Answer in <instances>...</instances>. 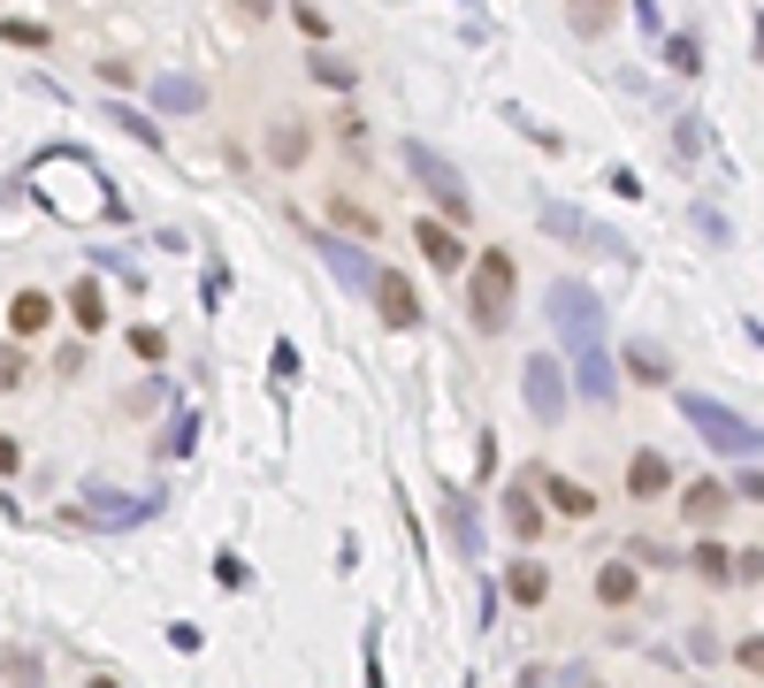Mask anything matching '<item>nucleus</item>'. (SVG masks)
Here are the masks:
<instances>
[{"mask_svg":"<svg viewBox=\"0 0 764 688\" xmlns=\"http://www.w3.org/2000/svg\"><path fill=\"white\" fill-rule=\"evenodd\" d=\"M551 322H558V337H566V352H574L582 398L605 406L611 390H619V375H611V337H605V299H597L589 284H551Z\"/></svg>","mask_w":764,"mask_h":688,"instance_id":"f257e3e1","label":"nucleus"},{"mask_svg":"<svg viewBox=\"0 0 764 688\" xmlns=\"http://www.w3.org/2000/svg\"><path fill=\"white\" fill-rule=\"evenodd\" d=\"M680 421H688L711 452H727V459H757V452H764L757 421H742L734 406H719V398H704V390H680Z\"/></svg>","mask_w":764,"mask_h":688,"instance_id":"f03ea898","label":"nucleus"},{"mask_svg":"<svg viewBox=\"0 0 764 688\" xmlns=\"http://www.w3.org/2000/svg\"><path fill=\"white\" fill-rule=\"evenodd\" d=\"M398 162H406V169H413V184H421V191L436 199V214H444V222H458V230L474 222V199H466V176H458L452 162H444V154L429 146V138H406V146H398Z\"/></svg>","mask_w":764,"mask_h":688,"instance_id":"7ed1b4c3","label":"nucleus"},{"mask_svg":"<svg viewBox=\"0 0 764 688\" xmlns=\"http://www.w3.org/2000/svg\"><path fill=\"white\" fill-rule=\"evenodd\" d=\"M466 299H474V330H505L512 322V253H481L466 268Z\"/></svg>","mask_w":764,"mask_h":688,"instance_id":"20e7f679","label":"nucleus"},{"mask_svg":"<svg viewBox=\"0 0 764 688\" xmlns=\"http://www.w3.org/2000/svg\"><path fill=\"white\" fill-rule=\"evenodd\" d=\"M543 230H551L558 245H574V253H597V260H627L619 230L589 222V214H582V207H566V199H551V207H543Z\"/></svg>","mask_w":764,"mask_h":688,"instance_id":"39448f33","label":"nucleus"},{"mask_svg":"<svg viewBox=\"0 0 764 688\" xmlns=\"http://www.w3.org/2000/svg\"><path fill=\"white\" fill-rule=\"evenodd\" d=\"M520 398H528L535 421H566V359L558 352H535L520 367Z\"/></svg>","mask_w":764,"mask_h":688,"instance_id":"423d86ee","label":"nucleus"},{"mask_svg":"<svg viewBox=\"0 0 764 688\" xmlns=\"http://www.w3.org/2000/svg\"><path fill=\"white\" fill-rule=\"evenodd\" d=\"M413 245L429 253V268L444 276V284H458V268H466V237H458L444 214H429V222H413Z\"/></svg>","mask_w":764,"mask_h":688,"instance_id":"0eeeda50","label":"nucleus"},{"mask_svg":"<svg viewBox=\"0 0 764 688\" xmlns=\"http://www.w3.org/2000/svg\"><path fill=\"white\" fill-rule=\"evenodd\" d=\"M313 245H321V260L336 268V284H344V291H375V284H383V268H375L352 237H313Z\"/></svg>","mask_w":764,"mask_h":688,"instance_id":"6e6552de","label":"nucleus"},{"mask_svg":"<svg viewBox=\"0 0 764 688\" xmlns=\"http://www.w3.org/2000/svg\"><path fill=\"white\" fill-rule=\"evenodd\" d=\"M375 314H383L390 330H421V299H413V284H406V276H383V284H375Z\"/></svg>","mask_w":764,"mask_h":688,"instance_id":"1a4fd4ad","label":"nucleus"},{"mask_svg":"<svg viewBox=\"0 0 764 688\" xmlns=\"http://www.w3.org/2000/svg\"><path fill=\"white\" fill-rule=\"evenodd\" d=\"M627 490H634V498H665V490H673L665 452H634V459H627Z\"/></svg>","mask_w":764,"mask_h":688,"instance_id":"9d476101","label":"nucleus"},{"mask_svg":"<svg viewBox=\"0 0 764 688\" xmlns=\"http://www.w3.org/2000/svg\"><path fill=\"white\" fill-rule=\"evenodd\" d=\"M528 482H535V490H543V498H551L558 513H574V520H589V513H597V498H589L582 482H566V475H543V467H535Z\"/></svg>","mask_w":764,"mask_h":688,"instance_id":"9b49d317","label":"nucleus"},{"mask_svg":"<svg viewBox=\"0 0 764 688\" xmlns=\"http://www.w3.org/2000/svg\"><path fill=\"white\" fill-rule=\"evenodd\" d=\"M444 535H452L466 558L481 551V520H474V506H466V490H444Z\"/></svg>","mask_w":764,"mask_h":688,"instance_id":"f8f14e48","label":"nucleus"},{"mask_svg":"<svg viewBox=\"0 0 764 688\" xmlns=\"http://www.w3.org/2000/svg\"><path fill=\"white\" fill-rule=\"evenodd\" d=\"M505 520H512L520 543H535V535H543V498H535L528 482H512V490H505Z\"/></svg>","mask_w":764,"mask_h":688,"instance_id":"ddd939ff","label":"nucleus"},{"mask_svg":"<svg viewBox=\"0 0 764 688\" xmlns=\"http://www.w3.org/2000/svg\"><path fill=\"white\" fill-rule=\"evenodd\" d=\"M153 108H168V115H199L207 92H199V77H153Z\"/></svg>","mask_w":764,"mask_h":688,"instance_id":"4468645a","label":"nucleus"},{"mask_svg":"<svg viewBox=\"0 0 764 688\" xmlns=\"http://www.w3.org/2000/svg\"><path fill=\"white\" fill-rule=\"evenodd\" d=\"M642 597V574H634V558H611L605 574H597V604H634Z\"/></svg>","mask_w":764,"mask_h":688,"instance_id":"2eb2a0df","label":"nucleus"},{"mask_svg":"<svg viewBox=\"0 0 764 688\" xmlns=\"http://www.w3.org/2000/svg\"><path fill=\"white\" fill-rule=\"evenodd\" d=\"M8 322H15V337H38V330L54 322V299H46V291H15V307H8Z\"/></svg>","mask_w":764,"mask_h":688,"instance_id":"dca6fc26","label":"nucleus"},{"mask_svg":"<svg viewBox=\"0 0 764 688\" xmlns=\"http://www.w3.org/2000/svg\"><path fill=\"white\" fill-rule=\"evenodd\" d=\"M505 597H512V604H543V597H551V574H543L535 558H520V566L505 574Z\"/></svg>","mask_w":764,"mask_h":688,"instance_id":"f3484780","label":"nucleus"},{"mask_svg":"<svg viewBox=\"0 0 764 688\" xmlns=\"http://www.w3.org/2000/svg\"><path fill=\"white\" fill-rule=\"evenodd\" d=\"M69 314H77V330H108V299H100V284H92V276L69 291Z\"/></svg>","mask_w":764,"mask_h":688,"instance_id":"a211bd4d","label":"nucleus"},{"mask_svg":"<svg viewBox=\"0 0 764 688\" xmlns=\"http://www.w3.org/2000/svg\"><path fill=\"white\" fill-rule=\"evenodd\" d=\"M627 375H634V382H673V359H665L657 344H627Z\"/></svg>","mask_w":764,"mask_h":688,"instance_id":"6ab92c4d","label":"nucleus"},{"mask_svg":"<svg viewBox=\"0 0 764 688\" xmlns=\"http://www.w3.org/2000/svg\"><path fill=\"white\" fill-rule=\"evenodd\" d=\"M727 498H734V490H719V482H696V490L680 498V513L704 528V520H719V513H727Z\"/></svg>","mask_w":764,"mask_h":688,"instance_id":"aec40b11","label":"nucleus"},{"mask_svg":"<svg viewBox=\"0 0 764 688\" xmlns=\"http://www.w3.org/2000/svg\"><path fill=\"white\" fill-rule=\"evenodd\" d=\"M268 154H276V169H299V162H306V123H276Z\"/></svg>","mask_w":764,"mask_h":688,"instance_id":"412c9836","label":"nucleus"},{"mask_svg":"<svg viewBox=\"0 0 764 688\" xmlns=\"http://www.w3.org/2000/svg\"><path fill=\"white\" fill-rule=\"evenodd\" d=\"M0 38H8V46H46L54 31H46V23H31V15H0Z\"/></svg>","mask_w":764,"mask_h":688,"instance_id":"4be33fe9","label":"nucleus"},{"mask_svg":"<svg viewBox=\"0 0 764 688\" xmlns=\"http://www.w3.org/2000/svg\"><path fill=\"white\" fill-rule=\"evenodd\" d=\"M566 15H574V31H605V23H611V0H566Z\"/></svg>","mask_w":764,"mask_h":688,"instance_id":"5701e85b","label":"nucleus"},{"mask_svg":"<svg viewBox=\"0 0 764 688\" xmlns=\"http://www.w3.org/2000/svg\"><path fill=\"white\" fill-rule=\"evenodd\" d=\"M665 62H673L680 77H696V69H704V46H696V38H665Z\"/></svg>","mask_w":764,"mask_h":688,"instance_id":"b1692460","label":"nucleus"},{"mask_svg":"<svg viewBox=\"0 0 764 688\" xmlns=\"http://www.w3.org/2000/svg\"><path fill=\"white\" fill-rule=\"evenodd\" d=\"M727 566H734V558H727L719 543H696V574H704V581H727Z\"/></svg>","mask_w":764,"mask_h":688,"instance_id":"393cba45","label":"nucleus"},{"mask_svg":"<svg viewBox=\"0 0 764 688\" xmlns=\"http://www.w3.org/2000/svg\"><path fill=\"white\" fill-rule=\"evenodd\" d=\"M108 115H115V123H123L131 138H146V146H160V131H153V123H146V115H139V108H108Z\"/></svg>","mask_w":764,"mask_h":688,"instance_id":"a878e982","label":"nucleus"},{"mask_svg":"<svg viewBox=\"0 0 764 688\" xmlns=\"http://www.w3.org/2000/svg\"><path fill=\"white\" fill-rule=\"evenodd\" d=\"M313 77H321V85H336V92H344V85H352V69H344V62H336V54H313Z\"/></svg>","mask_w":764,"mask_h":688,"instance_id":"bb28decb","label":"nucleus"},{"mask_svg":"<svg viewBox=\"0 0 764 688\" xmlns=\"http://www.w3.org/2000/svg\"><path fill=\"white\" fill-rule=\"evenodd\" d=\"M336 222H344V230H359V237H375V214H367V207H352V199H336Z\"/></svg>","mask_w":764,"mask_h":688,"instance_id":"cd10ccee","label":"nucleus"},{"mask_svg":"<svg viewBox=\"0 0 764 688\" xmlns=\"http://www.w3.org/2000/svg\"><path fill=\"white\" fill-rule=\"evenodd\" d=\"M131 352H139V359H160V352H168V337L146 322V330H131Z\"/></svg>","mask_w":764,"mask_h":688,"instance_id":"c85d7f7f","label":"nucleus"},{"mask_svg":"<svg viewBox=\"0 0 764 688\" xmlns=\"http://www.w3.org/2000/svg\"><path fill=\"white\" fill-rule=\"evenodd\" d=\"M291 15H299L306 38H329V23H321V8H313V0H291Z\"/></svg>","mask_w":764,"mask_h":688,"instance_id":"c756f323","label":"nucleus"},{"mask_svg":"<svg viewBox=\"0 0 764 688\" xmlns=\"http://www.w3.org/2000/svg\"><path fill=\"white\" fill-rule=\"evenodd\" d=\"M734 666H750V674H764V635H742V643H734Z\"/></svg>","mask_w":764,"mask_h":688,"instance_id":"7c9ffc66","label":"nucleus"},{"mask_svg":"<svg viewBox=\"0 0 764 688\" xmlns=\"http://www.w3.org/2000/svg\"><path fill=\"white\" fill-rule=\"evenodd\" d=\"M23 467V452H15V436H0V475H15Z\"/></svg>","mask_w":764,"mask_h":688,"instance_id":"2f4dec72","label":"nucleus"},{"mask_svg":"<svg viewBox=\"0 0 764 688\" xmlns=\"http://www.w3.org/2000/svg\"><path fill=\"white\" fill-rule=\"evenodd\" d=\"M367 688H383V666H375V628H367Z\"/></svg>","mask_w":764,"mask_h":688,"instance_id":"473e14b6","label":"nucleus"}]
</instances>
